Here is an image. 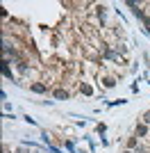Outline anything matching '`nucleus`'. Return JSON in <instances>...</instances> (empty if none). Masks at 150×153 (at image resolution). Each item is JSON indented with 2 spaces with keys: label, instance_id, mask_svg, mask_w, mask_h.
Here are the masks:
<instances>
[{
  "label": "nucleus",
  "instance_id": "obj_1",
  "mask_svg": "<svg viewBox=\"0 0 150 153\" xmlns=\"http://www.w3.org/2000/svg\"><path fill=\"white\" fill-rule=\"evenodd\" d=\"M146 135H148V126H146V123L137 126V137H146Z\"/></svg>",
  "mask_w": 150,
  "mask_h": 153
},
{
  "label": "nucleus",
  "instance_id": "obj_2",
  "mask_svg": "<svg viewBox=\"0 0 150 153\" xmlns=\"http://www.w3.org/2000/svg\"><path fill=\"white\" fill-rule=\"evenodd\" d=\"M55 98H68V91H64V89H57V91H55Z\"/></svg>",
  "mask_w": 150,
  "mask_h": 153
},
{
  "label": "nucleus",
  "instance_id": "obj_3",
  "mask_svg": "<svg viewBox=\"0 0 150 153\" xmlns=\"http://www.w3.org/2000/svg\"><path fill=\"white\" fill-rule=\"evenodd\" d=\"M32 89L37 91V94H43V91H46V85H32Z\"/></svg>",
  "mask_w": 150,
  "mask_h": 153
},
{
  "label": "nucleus",
  "instance_id": "obj_4",
  "mask_svg": "<svg viewBox=\"0 0 150 153\" xmlns=\"http://www.w3.org/2000/svg\"><path fill=\"white\" fill-rule=\"evenodd\" d=\"M127 146H130V149H137V140H134V137H132V140L127 142Z\"/></svg>",
  "mask_w": 150,
  "mask_h": 153
},
{
  "label": "nucleus",
  "instance_id": "obj_5",
  "mask_svg": "<svg viewBox=\"0 0 150 153\" xmlns=\"http://www.w3.org/2000/svg\"><path fill=\"white\" fill-rule=\"evenodd\" d=\"M143 121H146V123H150V112H146V114H143Z\"/></svg>",
  "mask_w": 150,
  "mask_h": 153
},
{
  "label": "nucleus",
  "instance_id": "obj_6",
  "mask_svg": "<svg viewBox=\"0 0 150 153\" xmlns=\"http://www.w3.org/2000/svg\"><path fill=\"white\" fill-rule=\"evenodd\" d=\"M16 153H27V151H25V149H18V151H16Z\"/></svg>",
  "mask_w": 150,
  "mask_h": 153
},
{
  "label": "nucleus",
  "instance_id": "obj_7",
  "mask_svg": "<svg viewBox=\"0 0 150 153\" xmlns=\"http://www.w3.org/2000/svg\"><path fill=\"white\" fill-rule=\"evenodd\" d=\"M125 153H132V151H125Z\"/></svg>",
  "mask_w": 150,
  "mask_h": 153
}]
</instances>
